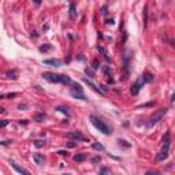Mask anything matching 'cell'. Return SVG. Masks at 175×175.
I'll return each mask as SVG.
<instances>
[{"label":"cell","instance_id":"41","mask_svg":"<svg viewBox=\"0 0 175 175\" xmlns=\"http://www.w3.org/2000/svg\"><path fill=\"white\" fill-rule=\"evenodd\" d=\"M6 112V110H4V108H0V113H4Z\"/></svg>","mask_w":175,"mask_h":175},{"label":"cell","instance_id":"11","mask_svg":"<svg viewBox=\"0 0 175 175\" xmlns=\"http://www.w3.org/2000/svg\"><path fill=\"white\" fill-rule=\"evenodd\" d=\"M129 58H130V55H129V52H126L123 56V64H124V78H127V74H129Z\"/></svg>","mask_w":175,"mask_h":175},{"label":"cell","instance_id":"25","mask_svg":"<svg viewBox=\"0 0 175 175\" xmlns=\"http://www.w3.org/2000/svg\"><path fill=\"white\" fill-rule=\"evenodd\" d=\"M44 144H45V141H42V140H36V141H34V145H36L37 148L44 146Z\"/></svg>","mask_w":175,"mask_h":175},{"label":"cell","instance_id":"2","mask_svg":"<svg viewBox=\"0 0 175 175\" xmlns=\"http://www.w3.org/2000/svg\"><path fill=\"white\" fill-rule=\"evenodd\" d=\"M90 122H92L93 126L96 127L99 131H101V133H104V134H111V133H112V131H111V129L107 126L103 120L100 119V118L94 116V115H90Z\"/></svg>","mask_w":175,"mask_h":175},{"label":"cell","instance_id":"26","mask_svg":"<svg viewBox=\"0 0 175 175\" xmlns=\"http://www.w3.org/2000/svg\"><path fill=\"white\" fill-rule=\"evenodd\" d=\"M99 51H100V52H101V53H103V55H104V58H105V59H107V60H108V55H107V52H105V49H104V48H103V47H101V45H99Z\"/></svg>","mask_w":175,"mask_h":175},{"label":"cell","instance_id":"22","mask_svg":"<svg viewBox=\"0 0 175 175\" xmlns=\"http://www.w3.org/2000/svg\"><path fill=\"white\" fill-rule=\"evenodd\" d=\"M40 52H48V51H51L52 49V45L51 44H47V45H41V47H40Z\"/></svg>","mask_w":175,"mask_h":175},{"label":"cell","instance_id":"17","mask_svg":"<svg viewBox=\"0 0 175 175\" xmlns=\"http://www.w3.org/2000/svg\"><path fill=\"white\" fill-rule=\"evenodd\" d=\"M142 78H144L145 82H152V81H153V75H152L151 72H148V71H145V72H144Z\"/></svg>","mask_w":175,"mask_h":175},{"label":"cell","instance_id":"24","mask_svg":"<svg viewBox=\"0 0 175 175\" xmlns=\"http://www.w3.org/2000/svg\"><path fill=\"white\" fill-rule=\"evenodd\" d=\"M99 67H100V62L97 60V59H94L93 63H92V70H97Z\"/></svg>","mask_w":175,"mask_h":175},{"label":"cell","instance_id":"30","mask_svg":"<svg viewBox=\"0 0 175 175\" xmlns=\"http://www.w3.org/2000/svg\"><path fill=\"white\" fill-rule=\"evenodd\" d=\"M146 174H153V175H159V171H156V170H148Z\"/></svg>","mask_w":175,"mask_h":175},{"label":"cell","instance_id":"32","mask_svg":"<svg viewBox=\"0 0 175 175\" xmlns=\"http://www.w3.org/2000/svg\"><path fill=\"white\" fill-rule=\"evenodd\" d=\"M100 160H101V157H100V156H94V157L92 159V161H93V163H99Z\"/></svg>","mask_w":175,"mask_h":175},{"label":"cell","instance_id":"27","mask_svg":"<svg viewBox=\"0 0 175 175\" xmlns=\"http://www.w3.org/2000/svg\"><path fill=\"white\" fill-rule=\"evenodd\" d=\"M18 93H8V94H4V97H7V99H11V97H17Z\"/></svg>","mask_w":175,"mask_h":175},{"label":"cell","instance_id":"34","mask_svg":"<svg viewBox=\"0 0 175 175\" xmlns=\"http://www.w3.org/2000/svg\"><path fill=\"white\" fill-rule=\"evenodd\" d=\"M11 142H12V141H1V142H0V145H10Z\"/></svg>","mask_w":175,"mask_h":175},{"label":"cell","instance_id":"21","mask_svg":"<svg viewBox=\"0 0 175 175\" xmlns=\"http://www.w3.org/2000/svg\"><path fill=\"white\" fill-rule=\"evenodd\" d=\"M45 118H47L45 113H37V115H34V120H36V122H42Z\"/></svg>","mask_w":175,"mask_h":175},{"label":"cell","instance_id":"9","mask_svg":"<svg viewBox=\"0 0 175 175\" xmlns=\"http://www.w3.org/2000/svg\"><path fill=\"white\" fill-rule=\"evenodd\" d=\"M83 82H85L86 85L89 86V88H92V89L94 90L96 93H100V94H104V92H103V90L100 89V88H97V86L94 85V83H93L92 81H90V79H88V78H83Z\"/></svg>","mask_w":175,"mask_h":175},{"label":"cell","instance_id":"23","mask_svg":"<svg viewBox=\"0 0 175 175\" xmlns=\"http://www.w3.org/2000/svg\"><path fill=\"white\" fill-rule=\"evenodd\" d=\"M148 6H145V8H144V26L146 28L148 26Z\"/></svg>","mask_w":175,"mask_h":175},{"label":"cell","instance_id":"40","mask_svg":"<svg viewBox=\"0 0 175 175\" xmlns=\"http://www.w3.org/2000/svg\"><path fill=\"white\" fill-rule=\"evenodd\" d=\"M33 3H34V4H40V3H41V0H33Z\"/></svg>","mask_w":175,"mask_h":175},{"label":"cell","instance_id":"18","mask_svg":"<svg viewBox=\"0 0 175 175\" xmlns=\"http://www.w3.org/2000/svg\"><path fill=\"white\" fill-rule=\"evenodd\" d=\"M56 111H59V112H63V113H66L67 116H70V111H69V108H67V107L59 105V107H56Z\"/></svg>","mask_w":175,"mask_h":175},{"label":"cell","instance_id":"4","mask_svg":"<svg viewBox=\"0 0 175 175\" xmlns=\"http://www.w3.org/2000/svg\"><path fill=\"white\" fill-rule=\"evenodd\" d=\"M145 83V81H144V78H142V75L140 77V78L135 81V82L131 85V88H130V92H131V94L133 96H135V94H138V92L141 90V88H142V85Z\"/></svg>","mask_w":175,"mask_h":175},{"label":"cell","instance_id":"39","mask_svg":"<svg viewBox=\"0 0 175 175\" xmlns=\"http://www.w3.org/2000/svg\"><path fill=\"white\" fill-rule=\"evenodd\" d=\"M67 145H69V148H74V146H75V144H74V142H69Z\"/></svg>","mask_w":175,"mask_h":175},{"label":"cell","instance_id":"8","mask_svg":"<svg viewBox=\"0 0 175 175\" xmlns=\"http://www.w3.org/2000/svg\"><path fill=\"white\" fill-rule=\"evenodd\" d=\"M44 64L52 66V67H60L62 66V60H59V59H45Z\"/></svg>","mask_w":175,"mask_h":175},{"label":"cell","instance_id":"15","mask_svg":"<svg viewBox=\"0 0 175 175\" xmlns=\"http://www.w3.org/2000/svg\"><path fill=\"white\" fill-rule=\"evenodd\" d=\"M10 163H11V165H12V167H14L18 172H19V174H29V171H28V170H23V168H21L19 165L17 164V163H15V161H12V160H11Z\"/></svg>","mask_w":175,"mask_h":175},{"label":"cell","instance_id":"36","mask_svg":"<svg viewBox=\"0 0 175 175\" xmlns=\"http://www.w3.org/2000/svg\"><path fill=\"white\" fill-rule=\"evenodd\" d=\"M105 23H107V25H113V19H107Z\"/></svg>","mask_w":175,"mask_h":175},{"label":"cell","instance_id":"10","mask_svg":"<svg viewBox=\"0 0 175 175\" xmlns=\"http://www.w3.org/2000/svg\"><path fill=\"white\" fill-rule=\"evenodd\" d=\"M33 160L36 161V164L37 165H44L45 164V159L42 154L40 153H33Z\"/></svg>","mask_w":175,"mask_h":175},{"label":"cell","instance_id":"37","mask_svg":"<svg viewBox=\"0 0 175 175\" xmlns=\"http://www.w3.org/2000/svg\"><path fill=\"white\" fill-rule=\"evenodd\" d=\"M31 37H34V38H37V37H38V36H37V31H36V30L31 31Z\"/></svg>","mask_w":175,"mask_h":175},{"label":"cell","instance_id":"5","mask_svg":"<svg viewBox=\"0 0 175 175\" xmlns=\"http://www.w3.org/2000/svg\"><path fill=\"white\" fill-rule=\"evenodd\" d=\"M42 78H44L45 81L51 82V83H58V82H59V74H55V72L47 71V72H44V74H42Z\"/></svg>","mask_w":175,"mask_h":175},{"label":"cell","instance_id":"16","mask_svg":"<svg viewBox=\"0 0 175 175\" xmlns=\"http://www.w3.org/2000/svg\"><path fill=\"white\" fill-rule=\"evenodd\" d=\"M85 159H86V154L85 153H78V154L74 156V161H77V163H82Z\"/></svg>","mask_w":175,"mask_h":175},{"label":"cell","instance_id":"29","mask_svg":"<svg viewBox=\"0 0 175 175\" xmlns=\"http://www.w3.org/2000/svg\"><path fill=\"white\" fill-rule=\"evenodd\" d=\"M8 124V120H1V122H0V129H1V127H6Z\"/></svg>","mask_w":175,"mask_h":175},{"label":"cell","instance_id":"7","mask_svg":"<svg viewBox=\"0 0 175 175\" xmlns=\"http://www.w3.org/2000/svg\"><path fill=\"white\" fill-rule=\"evenodd\" d=\"M70 94H71L74 99H79V100H83V101H86V100H88V99H86V96L83 94L82 89H75V88H74V89L70 90Z\"/></svg>","mask_w":175,"mask_h":175},{"label":"cell","instance_id":"20","mask_svg":"<svg viewBox=\"0 0 175 175\" xmlns=\"http://www.w3.org/2000/svg\"><path fill=\"white\" fill-rule=\"evenodd\" d=\"M85 74L89 77V78H94V77H96V75H94V70L89 69V67H86V69H85Z\"/></svg>","mask_w":175,"mask_h":175},{"label":"cell","instance_id":"6","mask_svg":"<svg viewBox=\"0 0 175 175\" xmlns=\"http://www.w3.org/2000/svg\"><path fill=\"white\" fill-rule=\"evenodd\" d=\"M67 135H69V138H71V140H74V141H83V142H89V140H88L85 135H82L79 131H70Z\"/></svg>","mask_w":175,"mask_h":175},{"label":"cell","instance_id":"35","mask_svg":"<svg viewBox=\"0 0 175 175\" xmlns=\"http://www.w3.org/2000/svg\"><path fill=\"white\" fill-rule=\"evenodd\" d=\"M58 153H59V154H62V156H67V154H69V153H67L66 151H59Z\"/></svg>","mask_w":175,"mask_h":175},{"label":"cell","instance_id":"33","mask_svg":"<svg viewBox=\"0 0 175 175\" xmlns=\"http://www.w3.org/2000/svg\"><path fill=\"white\" fill-rule=\"evenodd\" d=\"M101 14L107 15V6H103V7H101Z\"/></svg>","mask_w":175,"mask_h":175},{"label":"cell","instance_id":"28","mask_svg":"<svg viewBox=\"0 0 175 175\" xmlns=\"http://www.w3.org/2000/svg\"><path fill=\"white\" fill-rule=\"evenodd\" d=\"M119 144H122L123 146H126V148L130 146V144H127V141H124V140H119Z\"/></svg>","mask_w":175,"mask_h":175},{"label":"cell","instance_id":"14","mask_svg":"<svg viewBox=\"0 0 175 175\" xmlns=\"http://www.w3.org/2000/svg\"><path fill=\"white\" fill-rule=\"evenodd\" d=\"M59 82L64 83V85H69V83H71V78L69 75H64V74H59Z\"/></svg>","mask_w":175,"mask_h":175},{"label":"cell","instance_id":"31","mask_svg":"<svg viewBox=\"0 0 175 175\" xmlns=\"http://www.w3.org/2000/svg\"><path fill=\"white\" fill-rule=\"evenodd\" d=\"M100 174H110V170H108V168H101V170H100Z\"/></svg>","mask_w":175,"mask_h":175},{"label":"cell","instance_id":"1","mask_svg":"<svg viewBox=\"0 0 175 175\" xmlns=\"http://www.w3.org/2000/svg\"><path fill=\"white\" fill-rule=\"evenodd\" d=\"M170 144H171V138H170V133H165L164 138H163V149L161 152L156 156L157 161H163L164 159H167L168 156V151H170Z\"/></svg>","mask_w":175,"mask_h":175},{"label":"cell","instance_id":"19","mask_svg":"<svg viewBox=\"0 0 175 175\" xmlns=\"http://www.w3.org/2000/svg\"><path fill=\"white\" fill-rule=\"evenodd\" d=\"M92 146H93V149H96V151H99V152H104L105 151V148H104L101 144H97V142H93Z\"/></svg>","mask_w":175,"mask_h":175},{"label":"cell","instance_id":"38","mask_svg":"<svg viewBox=\"0 0 175 175\" xmlns=\"http://www.w3.org/2000/svg\"><path fill=\"white\" fill-rule=\"evenodd\" d=\"M126 40H127V33L124 31L123 33V42H126Z\"/></svg>","mask_w":175,"mask_h":175},{"label":"cell","instance_id":"13","mask_svg":"<svg viewBox=\"0 0 175 175\" xmlns=\"http://www.w3.org/2000/svg\"><path fill=\"white\" fill-rule=\"evenodd\" d=\"M70 19H72V21H74V19H77V7H75V4L74 3H71L70 4Z\"/></svg>","mask_w":175,"mask_h":175},{"label":"cell","instance_id":"12","mask_svg":"<svg viewBox=\"0 0 175 175\" xmlns=\"http://www.w3.org/2000/svg\"><path fill=\"white\" fill-rule=\"evenodd\" d=\"M6 77H7L8 79H17L18 77H19V72H18V70H8V71L6 72Z\"/></svg>","mask_w":175,"mask_h":175},{"label":"cell","instance_id":"3","mask_svg":"<svg viewBox=\"0 0 175 175\" xmlns=\"http://www.w3.org/2000/svg\"><path fill=\"white\" fill-rule=\"evenodd\" d=\"M167 111H168L167 108H161L159 112H156L153 116H151V119H149V122H148V127H152V126H154L156 123H159V122L163 119V116L167 113Z\"/></svg>","mask_w":175,"mask_h":175},{"label":"cell","instance_id":"42","mask_svg":"<svg viewBox=\"0 0 175 175\" xmlns=\"http://www.w3.org/2000/svg\"><path fill=\"white\" fill-rule=\"evenodd\" d=\"M67 1H71V0H67Z\"/></svg>","mask_w":175,"mask_h":175}]
</instances>
